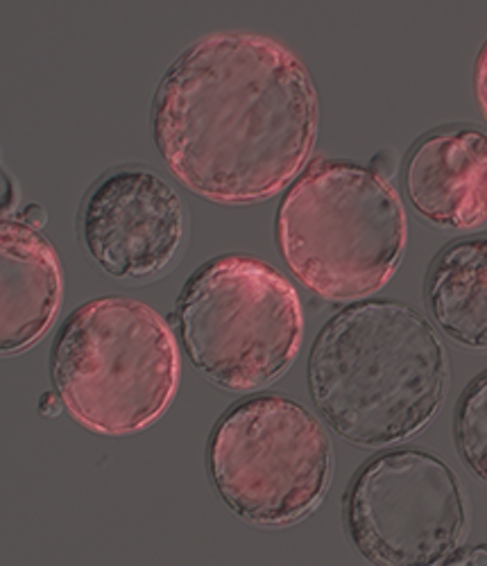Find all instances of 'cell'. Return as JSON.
<instances>
[{
	"mask_svg": "<svg viewBox=\"0 0 487 566\" xmlns=\"http://www.w3.org/2000/svg\"><path fill=\"white\" fill-rule=\"evenodd\" d=\"M408 241L406 211L381 175L343 159H315L277 211V243L315 295L361 300L395 276Z\"/></svg>",
	"mask_w": 487,
	"mask_h": 566,
	"instance_id": "3957f363",
	"label": "cell"
},
{
	"mask_svg": "<svg viewBox=\"0 0 487 566\" xmlns=\"http://www.w3.org/2000/svg\"><path fill=\"white\" fill-rule=\"evenodd\" d=\"M51 374L60 401L84 429L134 436L168 410L179 388V349L166 319L129 297H97L60 326Z\"/></svg>",
	"mask_w": 487,
	"mask_h": 566,
	"instance_id": "277c9868",
	"label": "cell"
},
{
	"mask_svg": "<svg viewBox=\"0 0 487 566\" xmlns=\"http://www.w3.org/2000/svg\"><path fill=\"white\" fill-rule=\"evenodd\" d=\"M153 134L168 170L216 205L263 202L296 177L318 136V93L279 41L218 32L162 77Z\"/></svg>",
	"mask_w": 487,
	"mask_h": 566,
	"instance_id": "6da1fadb",
	"label": "cell"
},
{
	"mask_svg": "<svg viewBox=\"0 0 487 566\" xmlns=\"http://www.w3.org/2000/svg\"><path fill=\"white\" fill-rule=\"evenodd\" d=\"M404 193L433 227H487V132L443 127L422 136L404 161Z\"/></svg>",
	"mask_w": 487,
	"mask_h": 566,
	"instance_id": "9c48e42d",
	"label": "cell"
},
{
	"mask_svg": "<svg viewBox=\"0 0 487 566\" xmlns=\"http://www.w3.org/2000/svg\"><path fill=\"white\" fill-rule=\"evenodd\" d=\"M177 322L193 367L227 392H255L281 379L304 336L296 289L248 254H225L195 270L177 300Z\"/></svg>",
	"mask_w": 487,
	"mask_h": 566,
	"instance_id": "5b68a950",
	"label": "cell"
},
{
	"mask_svg": "<svg viewBox=\"0 0 487 566\" xmlns=\"http://www.w3.org/2000/svg\"><path fill=\"white\" fill-rule=\"evenodd\" d=\"M474 84H476V101L480 105V112L487 120V41L480 49V55L476 60V73H474Z\"/></svg>",
	"mask_w": 487,
	"mask_h": 566,
	"instance_id": "4fadbf2b",
	"label": "cell"
},
{
	"mask_svg": "<svg viewBox=\"0 0 487 566\" xmlns=\"http://www.w3.org/2000/svg\"><path fill=\"white\" fill-rule=\"evenodd\" d=\"M447 562H469V564H485L487 562V546H474L463 553H454Z\"/></svg>",
	"mask_w": 487,
	"mask_h": 566,
	"instance_id": "5bb4252c",
	"label": "cell"
},
{
	"mask_svg": "<svg viewBox=\"0 0 487 566\" xmlns=\"http://www.w3.org/2000/svg\"><path fill=\"white\" fill-rule=\"evenodd\" d=\"M64 276L55 248L23 220L0 222V352L37 345L60 313Z\"/></svg>",
	"mask_w": 487,
	"mask_h": 566,
	"instance_id": "30bf717a",
	"label": "cell"
},
{
	"mask_svg": "<svg viewBox=\"0 0 487 566\" xmlns=\"http://www.w3.org/2000/svg\"><path fill=\"white\" fill-rule=\"evenodd\" d=\"M23 222L30 224V227H34V229L43 227V224H45V211H43L39 205H30V207L25 209V213H23Z\"/></svg>",
	"mask_w": 487,
	"mask_h": 566,
	"instance_id": "9a60e30c",
	"label": "cell"
},
{
	"mask_svg": "<svg viewBox=\"0 0 487 566\" xmlns=\"http://www.w3.org/2000/svg\"><path fill=\"white\" fill-rule=\"evenodd\" d=\"M424 300L452 343L487 352V235L454 241L433 259Z\"/></svg>",
	"mask_w": 487,
	"mask_h": 566,
	"instance_id": "8fae6325",
	"label": "cell"
},
{
	"mask_svg": "<svg viewBox=\"0 0 487 566\" xmlns=\"http://www.w3.org/2000/svg\"><path fill=\"white\" fill-rule=\"evenodd\" d=\"M449 358L428 319L390 302H359L333 315L309 356V392L340 438L381 449L400 444L441 412Z\"/></svg>",
	"mask_w": 487,
	"mask_h": 566,
	"instance_id": "7a4b0ae2",
	"label": "cell"
},
{
	"mask_svg": "<svg viewBox=\"0 0 487 566\" xmlns=\"http://www.w3.org/2000/svg\"><path fill=\"white\" fill-rule=\"evenodd\" d=\"M10 193H12V181H10V175L6 172V200H3V216H8V213H10V209H12Z\"/></svg>",
	"mask_w": 487,
	"mask_h": 566,
	"instance_id": "2e32d148",
	"label": "cell"
},
{
	"mask_svg": "<svg viewBox=\"0 0 487 566\" xmlns=\"http://www.w3.org/2000/svg\"><path fill=\"white\" fill-rule=\"evenodd\" d=\"M345 528L372 564H445L467 531L463 485L445 460L424 449L379 453L348 488Z\"/></svg>",
	"mask_w": 487,
	"mask_h": 566,
	"instance_id": "52a82bcc",
	"label": "cell"
},
{
	"mask_svg": "<svg viewBox=\"0 0 487 566\" xmlns=\"http://www.w3.org/2000/svg\"><path fill=\"white\" fill-rule=\"evenodd\" d=\"M454 438L463 464L487 485V371L478 374L460 395Z\"/></svg>",
	"mask_w": 487,
	"mask_h": 566,
	"instance_id": "7c38bea8",
	"label": "cell"
},
{
	"mask_svg": "<svg viewBox=\"0 0 487 566\" xmlns=\"http://www.w3.org/2000/svg\"><path fill=\"white\" fill-rule=\"evenodd\" d=\"M186 209L175 188L145 168H118L95 181L80 211V239L107 276L148 281L179 254Z\"/></svg>",
	"mask_w": 487,
	"mask_h": 566,
	"instance_id": "ba28073f",
	"label": "cell"
},
{
	"mask_svg": "<svg viewBox=\"0 0 487 566\" xmlns=\"http://www.w3.org/2000/svg\"><path fill=\"white\" fill-rule=\"evenodd\" d=\"M209 481L242 522L286 528L302 522L327 496L333 444L322 421L283 395L234 403L207 447Z\"/></svg>",
	"mask_w": 487,
	"mask_h": 566,
	"instance_id": "8992f818",
	"label": "cell"
}]
</instances>
